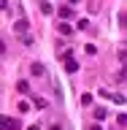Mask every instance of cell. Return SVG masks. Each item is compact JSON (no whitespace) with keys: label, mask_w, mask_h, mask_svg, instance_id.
Listing matches in <instances>:
<instances>
[{"label":"cell","mask_w":127,"mask_h":130,"mask_svg":"<svg viewBox=\"0 0 127 130\" xmlns=\"http://www.w3.org/2000/svg\"><path fill=\"white\" fill-rule=\"evenodd\" d=\"M22 43L24 46H32V35H22Z\"/></svg>","instance_id":"cell-14"},{"label":"cell","mask_w":127,"mask_h":130,"mask_svg":"<svg viewBox=\"0 0 127 130\" xmlns=\"http://www.w3.org/2000/svg\"><path fill=\"white\" fill-rule=\"evenodd\" d=\"M119 79H127V68H122V73H119Z\"/></svg>","instance_id":"cell-17"},{"label":"cell","mask_w":127,"mask_h":130,"mask_svg":"<svg viewBox=\"0 0 127 130\" xmlns=\"http://www.w3.org/2000/svg\"><path fill=\"white\" fill-rule=\"evenodd\" d=\"M60 16H62V19H65V16H70V6H62V8H60Z\"/></svg>","instance_id":"cell-12"},{"label":"cell","mask_w":127,"mask_h":130,"mask_svg":"<svg viewBox=\"0 0 127 130\" xmlns=\"http://www.w3.org/2000/svg\"><path fill=\"white\" fill-rule=\"evenodd\" d=\"M108 117V108H95V119H105Z\"/></svg>","instance_id":"cell-7"},{"label":"cell","mask_w":127,"mask_h":130,"mask_svg":"<svg viewBox=\"0 0 127 130\" xmlns=\"http://www.w3.org/2000/svg\"><path fill=\"white\" fill-rule=\"evenodd\" d=\"M116 122H119L122 127H124V125H127V114H119V117H116Z\"/></svg>","instance_id":"cell-15"},{"label":"cell","mask_w":127,"mask_h":130,"mask_svg":"<svg viewBox=\"0 0 127 130\" xmlns=\"http://www.w3.org/2000/svg\"><path fill=\"white\" fill-rule=\"evenodd\" d=\"M68 3H70V6H79V3H81V0H68Z\"/></svg>","instance_id":"cell-19"},{"label":"cell","mask_w":127,"mask_h":130,"mask_svg":"<svg viewBox=\"0 0 127 130\" xmlns=\"http://www.w3.org/2000/svg\"><path fill=\"white\" fill-rule=\"evenodd\" d=\"M16 89H19V92L24 95V92H30V84H27L24 79H19V81H16Z\"/></svg>","instance_id":"cell-5"},{"label":"cell","mask_w":127,"mask_h":130,"mask_svg":"<svg viewBox=\"0 0 127 130\" xmlns=\"http://www.w3.org/2000/svg\"><path fill=\"white\" fill-rule=\"evenodd\" d=\"M87 130H100V125H92V127H87Z\"/></svg>","instance_id":"cell-20"},{"label":"cell","mask_w":127,"mask_h":130,"mask_svg":"<svg viewBox=\"0 0 127 130\" xmlns=\"http://www.w3.org/2000/svg\"><path fill=\"white\" fill-rule=\"evenodd\" d=\"M65 71H68V73H76V71H79V62H76V60H68V62H65Z\"/></svg>","instance_id":"cell-4"},{"label":"cell","mask_w":127,"mask_h":130,"mask_svg":"<svg viewBox=\"0 0 127 130\" xmlns=\"http://www.w3.org/2000/svg\"><path fill=\"white\" fill-rule=\"evenodd\" d=\"M16 108H19V111H22V114H24V111H30V103H24V100H22V103L16 106Z\"/></svg>","instance_id":"cell-13"},{"label":"cell","mask_w":127,"mask_h":130,"mask_svg":"<svg viewBox=\"0 0 127 130\" xmlns=\"http://www.w3.org/2000/svg\"><path fill=\"white\" fill-rule=\"evenodd\" d=\"M27 130H41V125H30V127H27Z\"/></svg>","instance_id":"cell-18"},{"label":"cell","mask_w":127,"mask_h":130,"mask_svg":"<svg viewBox=\"0 0 127 130\" xmlns=\"http://www.w3.org/2000/svg\"><path fill=\"white\" fill-rule=\"evenodd\" d=\"M3 130H22V125H19V119H14V117H3Z\"/></svg>","instance_id":"cell-1"},{"label":"cell","mask_w":127,"mask_h":130,"mask_svg":"<svg viewBox=\"0 0 127 130\" xmlns=\"http://www.w3.org/2000/svg\"><path fill=\"white\" fill-rule=\"evenodd\" d=\"M32 103L38 106V108H46V98H35V100H32Z\"/></svg>","instance_id":"cell-11"},{"label":"cell","mask_w":127,"mask_h":130,"mask_svg":"<svg viewBox=\"0 0 127 130\" xmlns=\"http://www.w3.org/2000/svg\"><path fill=\"white\" fill-rule=\"evenodd\" d=\"M14 30L19 32V35H27V22H24V19H19V22H14Z\"/></svg>","instance_id":"cell-3"},{"label":"cell","mask_w":127,"mask_h":130,"mask_svg":"<svg viewBox=\"0 0 127 130\" xmlns=\"http://www.w3.org/2000/svg\"><path fill=\"white\" fill-rule=\"evenodd\" d=\"M119 60H122V62H127V49H122V52H119Z\"/></svg>","instance_id":"cell-16"},{"label":"cell","mask_w":127,"mask_h":130,"mask_svg":"<svg viewBox=\"0 0 127 130\" xmlns=\"http://www.w3.org/2000/svg\"><path fill=\"white\" fill-rule=\"evenodd\" d=\"M79 100H81V106H89V103H92V95H89V92H84Z\"/></svg>","instance_id":"cell-8"},{"label":"cell","mask_w":127,"mask_h":130,"mask_svg":"<svg viewBox=\"0 0 127 130\" xmlns=\"http://www.w3.org/2000/svg\"><path fill=\"white\" fill-rule=\"evenodd\" d=\"M41 11H43V14H51L54 8H51V3H46V0H43V3H41Z\"/></svg>","instance_id":"cell-9"},{"label":"cell","mask_w":127,"mask_h":130,"mask_svg":"<svg viewBox=\"0 0 127 130\" xmlns=\"http://www.w3.org/2000/svg\"><path fill=\"white\" fill-rule=\"evenodd\" d=\"M57 30H60V35H70L73 27H70V24H65V22H60V27H57Z\"/></svg>","instance_id":"cell-6"},{"label":"cell","mask_w":127,"mask_h":130,"mask_svg":"<svg viewBox=\"0 0 127 130\" xmlns=\"http://www.w3.org/2000/svg\"><path fill=\"white\" fill-rule=\"evenodd\" d=\"M30 73H32V76H43V73H46V68H43L41 62H32V65H30Z\"/></svg>","instance_id":"cell-2"},{"label":"cell","mask_w":127,"mask_h":130,"mask_svg":"<svg viewBox=\"0 0 127 130\" xmlns=\"http://www.w3.org/2000/svg\"><path fill=\"white\" fill-rule=\"evenodd\" d=\"M76 27H79V30H87V27H89V19H79V22H76Z\"/></svg>","instance_id":"cell-10"}]
</instances>
